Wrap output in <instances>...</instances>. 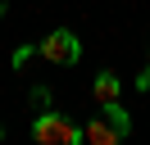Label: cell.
Instances as JSON below:
<instances>
[{"mask_svg":"<svg viewBox=\"0 0 150 145\" xmlns=\"http://www.w3.org/2000/svg\"><path fill=\"white\" fill-rule=\"evenodd\" d=\"M127 132H132L127 109H123V104H100V113L82 127V141L86 145H118Z\"/></svg>","mask_w":150,"mask_h":145,"instance_id":"obj_1","label":"cell"},{"mask_svg":"<svg viewBox=\"0 0 150 145\" xmlns=\"http://www.w3.org/2000/svg\"><path fill=\"white\" fill-rule=\"evenodd\" d=\"M32 141L37 145H77L82 141V127H77L73 118L55 113V109H41L37 122H32Z\"/></svg>","mask_w":150,"mask_h":145,"instance_id":"obj_2","label":"cell"},{"mask_svg":"<svg viewBox=\"0 0 150 145\" xmlns=\"http://www.w3.org/2000/svg\"><path fill=\"white\" fill-rule=\"evenodd\" d=\"M37 54H46L50 63H59V68H73L77 59H82V41H77L68 27H59V32H50L46 41L37 45Z\"/></svg>","mask_w":150,"mask_h":145,"instance_id":"obj_3","label":"cell"},{"mask_svg":"<svg viewBox=\"0 0 150 145\" xmlns=\"http://www.w3.org/2000/svg\"><path fill=\"white\" fill-rule=\"evenodd\" d=\"M91 95H96V104H118V72H96Z\"/></svg>","mask_w":150,"mask_h":145,"instance_id":"obj_4","label":"cell"},{"mask_svg":"<svg viewBox=\"0 0 150 145\" xmlns=\"http://www.w3.org/2000/svg\"><path fill=\"white\" fill-rule=\"evenodd\" d=\"M32 54H37V45H18V50H14V68H23Z\"/></svg>","mask_w":150,"mask_h":145,"instance_id":"obj_5","label":"cell"},{"mask_svg":"<svg viewBox=\"0 0 150 145\" xmlns=\"http://www.w3.org/2000/svg\"><path fill=\"white\" fill-rule=\"evenodd\" d=\"M32 104H37V109H50V91L46 86H32Z\"/></svg>","mask_w":150,"mask_h":145,"instance_id":"obj_6","label":"cell"},{"mask_svg":"<svg viewBox=\"0 0 150 145\" xmlns=\"http://www.w3.org/2000/svg\"><path fill=\"white\" fill-rule=\"evenodd\" d=\"M0 14H5V0H0Z\"/></svg>","mask_w":150,"mask_h":145,"instance_id":"obj_7","label":"cell"},{"mask_svg":"<svg viewBox=\"0 0 150 145\" xmlns=\"http://www.w3.org/2000/svg\"><path fill=\"white\" fill-rule=\"evenodd\" d=\"M146 68H150V59H146Z\"/></svg>","mask_w":150,"mask_h":145,"instance_id":"obj_8","label":"cell"}]
</instances>
